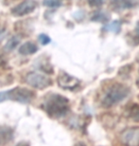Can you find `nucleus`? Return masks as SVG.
<instances>
[{
  "label": "nucleus",
  "mask_w": 139,
  "mask_h": 146,
  "mask_svg": "<svg viewBox=\"0 0 139 146\" xmlns=\"http://www.w3.org/2000/svg\"><path fill=\"white\" fill-rule=\"evenodd\" d=\"M43 107L52 118H60L69 111V102L62 95L52 94L45 99Z\"/></svg>",
  "instance_id": "obj_1"
},
{
  "label": "nucleus",
  "mask_w": 139,
  "mask_h": 146,
  "mask_svg": "<svg viewBox=\"0 0 139 146\" xmlns=\"http://www.w3.org/2000/svg\"><path fill=\"white\" fill-rule=\"evenodd\" d=\"M35 93L26 87H15L13 89L0 92V103L5 101H15L22 104L30 103L33 100Z\"/></svg>",
  "instance_id": "obj_2"
},
{
  "label": "nucleus",
  "mask_w": 139,
  "mask_h": 146,
  "mask_svg": "<svg viewBox=\"0 0 139 146\" xmlns=\"http://www.w3.org/2000/svg\"><path fill=\"white\" fill-rule=\"evenodd\" d=\"M130 90L127 86L121 84H115L107 90L102 99V104L105 107L113 106L124 100L129 95Z\"/></svg>",
  "instance_id": "obj_3"
},
{
  "label": "nucleus",
  "mask_w": 139,
  "mask_h": 146,
  "mask_svg": "<svg viewBox=\"0 0 139 146\" xmlns=\"http://www.w3.org/2000/svg\"><path fill=\"white\" fill-rule=\"evenodd\" d=\"M26 82H27L28 86L38 89H44L52 84L51 80L48 77L36 72L28 73L26 76Z\"/></svg>",
  "instance_id": "obj_4"
},
{
  "label": "nucleus",
  "mask_w": 139,
  "mask_h": 146,
  "mask_svg": "<svg viewBox=\"0 0 139 146\" xmlns=\"http://www.w3.org/2000/svg\"><path fill=\"white\" fill-rule=\"evenodd\" d=\"M121 141L126 146H139V127L125 129L121 134Z\"/></svg>",
  "instance_id": "obj_5"
},
{
  "label": "nucleus",
  "mask_w": 139,
  "mask_h": 146,
  "mask_svg": "<svg viewBox=\"0 0 139 146\" xmlns=\"http://www.w3.org/2000/svg\"><path fill=\"white\" fill-rule=\"evenodd\" d=\"M36 7L37 2L35 0H24L20 4L11 9V13L15 16H23L33 11Z\"/></svg>",
  "instance_id": "obj_6"
},
{
  "label": "nucleus",
  "mask_w": 139,
  "mask_h": 146,
  "mask_svg": "<svg viewBox=\"0 0 139 146\" xmlns=\"http://www.w3.org/2000/svg\"><path fill=\"white\" fill-rule=\"evenodd\" d=\"M58 84L63 89H75L80 86V80L76 77L67 74L65 72H61L58 76Z\"/></svg>",
  "instance_id": "obj_7"
},
{
  "label": "nucleus",
  "mask_w": 139,
  "mask_h": 146,
  "mask_svg": "<svg viewBox=\"0 0 139 146\" xmlns=\"http://www.w3.org/2000/svg\"><path fill=\"white\" fill-rule=\"evenodd\" d=\"M13 139V131L11 128L7 126L0 127V145L9 143Z\"/></svg>",
  "instance_id": "obj_8"
},
{
  "label": "nucleus",
  "mask_w": 139,
  "mask_h": 146,
  "mask_svg": "<svg viewBox=\"0 0 139 146\" xmlns=\"http://www.w3.org/2000/svg\"><path fill=\"white\" fill-rule=\"evenodd\" d=\"M38 50V46L32 42H27L20 46L19 53L22 55H31L36 53Z\"/></svg>",
  "instance_id": "obj_9"
},
{
  "label": "nucleus",
  "mask_w": 139,
  "mask_h": 146,
  "mask_svg": "<svg viewBox=\"0 0 139 146\" xmlns=\"http://www.w3.org/2000/svg\"><path fill=\"white\" fill-rule=\"evenodd\" d=\"M20 43V38L17 36H13L8 40V42L6 43V45L4 46V51L5 52H11L13 51L14 48L18 46V44Z\"/></svg>",
  "instance_id": "obj_10"
},
{
  "label": "nucleus",
  "mask_w": 139,
  "mask_h": 146,
  "mask_svg": "<svg viewBox=\"0 0 139 146\" xmlns=\"http://www.w3.org/2000/svg\"><path fill=\"white\" fill-rule=\"evenodd\" d=\"M113 6L115 10H124L132 7V3L129 0H114Z\"/></svg>",
  "instance_id": "obj_11"
},
{
  "label": "nucleus",
  "mask_w": 139,
  "mask_h": 146,
  "mask_svg": "<svg viewBox=\"0 0 139 146\" xmlns=\"http://www.w3.org/2000/svg\"><path fill=\"white\" fill-rule=\"evenodd\" d=\"M129 116L132 121H139V104H132L130 107Z\"/></svg>",
  "instance_id": "obj_12"
},
{
  "label": "nucleus",
  "mask_w": 139,
  "mask_h": 146,
  "mask_svg": "<svg viewBox=\"0 0 139 146\" xmlns=\"http://www.w3.org/2000/svg\"><path fill=\"white\" fill-rule=\"evenodd\" d=\"M121 28V23L119 21H114L112 23H110L109 25H107L105 27V30L108 31H112V33H119Z\"/></svg>",
  "instance_id": "obj_13"
},
{
  "label": "nucleus",
  "mask_w": 139,
  "mask_h": 146,
  "mask_svg": "<svg viewBox=\"0 0 139 146\" xmlns=\"http://www.w3.org/2000/svg\"><path fill=\"white\" fill-rule=\"evenodd\" d=\"M43 4H44L45 7L56 8V7H60V6L62 5V1H61V0H44Z\"/></svg>",
  "instance_id": "obj_14"
},
{
  "label": "nucleus",
  "mask_w": 139,
  "mask_h": 146,
  "mask_svg": "<svg viewBox=\"0 0 139 146\" xmlns=\"http://www.w3.org/2000/svg\"><path fill=\"white\" fill-rule=\"evenodd\" d=\"M39 41L43 45H47V44L50 43V38H49L48 35H46V34H40Z\"/></svg>",
  "instance_id": "obj_15"
},
{
  "label": "nucleus",
  "mask_w": 139,
  "mask_h": 146,
  "mask_svg": "<svg viewBox=\"0 0 139 146\" xmlns=\"http://www.w3.org/2000/svg\"><path fill=\"white\" fill-rule=\"evenodd\" d=\"M101 2H102V0H91L90 4L91 6H98L101 4Z\"/></svg>",
  "instance_id": "obj_16"
},
{
  "label": "nucleus",
  "mask_w": 139,
  "mask_h": 146,
  "mask_svg": "<svg viewBox=\"0 0 139 146\" xmlns=\"http://www.w3.org/2000/svg\"><path fill=\"white\" fill-rule=\"evenodd\" d=\"M134 40L136 44H139V29L136 30V33H135V35L134 36Z\"/></svg>",
  "instance_id": "obj_17"
},
{
  "label": "nucleus",
  "mask_w": 139,
  "mask_h": 146,
  "mask_svg": "<svg viewBox=\"0 0 139 146\" xmlns=\"http://www.w3.org/2000/svg\"><path fill=\"white\" fill-rule=\"evenodd\" d=\"M16 0H5V3L7 5H10V4H13V3L15 2Z\"/></svg>",
  "instance_id": "obj_18"
},
{
  "label": "nucleus",
  "mask_w": 139,
  "mask_h": 146,
  "mask_svg": "<svg viewBox=\"0 0 139 146\" xmlns=\"http://www.w3.org/2000/svg\"><path fill=\"white\" fill-rule=\"evenodd\" d=\"M137 84H139V80H138V82H137Z\"/></svg>",
  "instance_id": "obj_19"
}]
</instances>
